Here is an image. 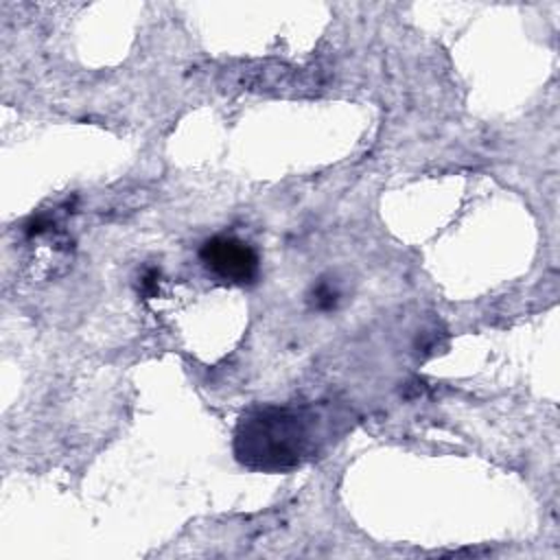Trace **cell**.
I'll list each match as a JSON object with an SVG mask.
<instances>
[{
  "mask_svg": "<svg viewBox=\"0 0 560 560\" xmlns=\"http://www.w3.org/2000/svg\"><path fill=\"white\" fill-rule=\"evenodd\" d=\"M319 418L308 407H258L247 411L238 427L234 451L249 468L287 470L311 457Z\"/></svg>",
  "mask_w": 560,
  "mask_h": 560,
  "instance_id": "1",
  "label": "cell"
},
{
  "mask_svg": "<svg viewBox=\"0 0 560 560\" xmlns=\"http://www.w3.org/2000/svg\"><path fill=\"white\" fill-rule=\"evenodd\" d=\"M199 260L214 278L230 284H252L258 278V254L234 236H212L199 249Z\"/></svg>",
  "mask_w": 560,
  "mask_h": 560,
  "instance_id": "2",
  "label": "cell"
},
{
  "mask_svg": "<svg viewBox=\"0 0 560 560\" xmlns=\"http://www.w3.org/2000/svg\"><path fill=\"white\" fill-rule=\"evenodd\" d=\"M337 298H339V291L332 289L328 282H319L313 291V304L317 308H332L337 304Z\"/></svg>",
  "mask_w": 560,
  "mask_h": 560,
  "instance_id": "3",
  "label": "cell"
}]
</instances>
